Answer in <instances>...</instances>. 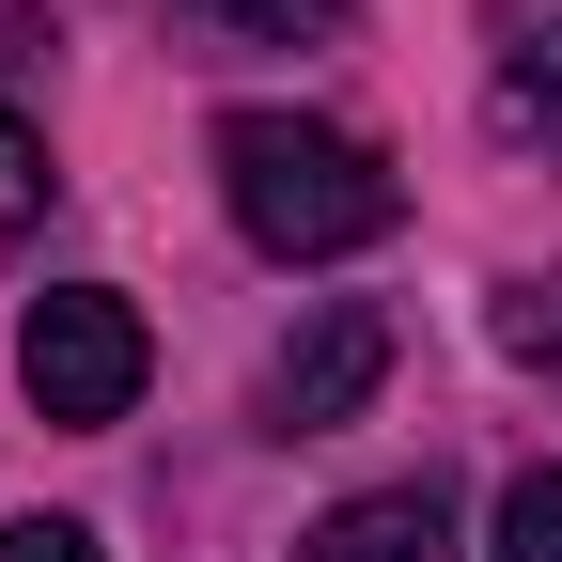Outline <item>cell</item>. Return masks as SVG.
I'll use <instances>...</instances> for the list:
<instances>
[{
	"label": "cell",
	"instance_id": "obj_4",
	"mask_svg": "<svg viewBox=\"0 0 562 562\" xmlns=\"http://www.w3.org/2000/svg\"><path fill=\"white\" fill-rule=\"evenodd\" d=\"M484 110L501 140H562V0H484Z\"/></svg>",
	"mask_w": 562,
	"mask_h": 562
},
{
	"label": "cell",
	"instance_id": "obj_1",
	"mask_svg": "<svg viewBox=\"0 0 562 562\" xmlns=\"http://www.w3.org/2000/svg\"><path fill=\"white\" fill-rule=\"evenodd\" d=\"M220 203H235V235L266 266H344V250H375L406 220V172L375 140L313 125V110H235L220 125Z\"/></svg>",
	"mask_w": 562,
	"mask_h": 562
},
{
	"label": "cell",
	"instance_id": "obj_3",
	"mask_svg": "<svg viewBox=\"0 0 562 562\" xmlns=\"http://www.w3.org/2000/svg\"><path fill=\"white\" fill-rule=\"evenodd\" d=\"M375 375H391V313H375V297H328V313L266 360L250 422H266V438H344V422L375 406Z\"/></svg>",
	"mask_w": 562,
	"mask_h": 562
},
{
	"label": "cell",
	"instance_id": "obj_9",
	"mask_svg": "<svg viewBox=\"0 0 562 562\" xmlns=\"http://www.w3.org/2000/svg\"><path fill=\"white\" fill-rule=\"evenodd\" d=\"M0 562H110L79 516H16V531H0Z\"/></svg>",
	"mask_w": 562,
	"mask_h": 562
},
{
	"label": "cell",
	"instance_id": "obj_5",
	"mask_svg": "<svg viewBox=\"0 0 562 562\" xmlns=\"http://www.w3.org/2000/svg\"><path fill=\"white\" fill-rule=\"evenodd\" d=\"M297 562H469L453 547V501L438 484H360V501H328Z\"/></svg>",
	"mask_w": 562,
	"mask_h": 562
},
{
	"label": "cell",
	"instance_id": "obj_8",
	"mask_svg": "<svg viewBox=\"0 0 562 562\" xmlns=\"http://www.w3.org/2000/svg\"><path fill=\"white\" fill-rule=\"evenodd\" d=\"M16 220H47V140L0 110V235H16Z\"/></svg>",
	"mask_w": 562,
	"mask_h": 562
},
{
	"label": "cell",
	"instance_id": "obj_2",
	"mask_svg": "<svg viewBox=\"0 0 562 562\" xmlns=\"http://www.w3.org/2000/svg\"><path fill=\"white\" fill-rule=\"evenodd\" d=\"M16 375H32V406L47 422H125L140 406V375H157V344H140V313L110 297V281H63V297H32V328H16Z\"/></svg>",
	"mask_w": 562,
	"mask_h": 562
},
{
	"label": "cell",
	"instance_id": "obj_6",
	"mask_svg": "<svg viewBox=\"0 0 562 562\" xmlns=\"http://www.w3.org/2000/svg\"><path fill=\"white\" fill-rule=\"evenodd\" d=\"M172 32L188 47H328L344 0H172Z\"/></svg>",
	"mask_w": 562,
	"mask_h": 562
},
{
	"label": "cell",
	"instance_id": "obj_7",
	"mask_svg": "<svg viewBox=\"0 0 562 562\" xmlns=\"http://www.w3.org/2000/svg\"><path fill=\"white\" fill-rule=\"evenodd\" d=\"M484 562H562V469H516V484H501V531H484Z\"/></svg>",
	"mask_w": 562,
	"mask_h": 562
}]
</instances>
